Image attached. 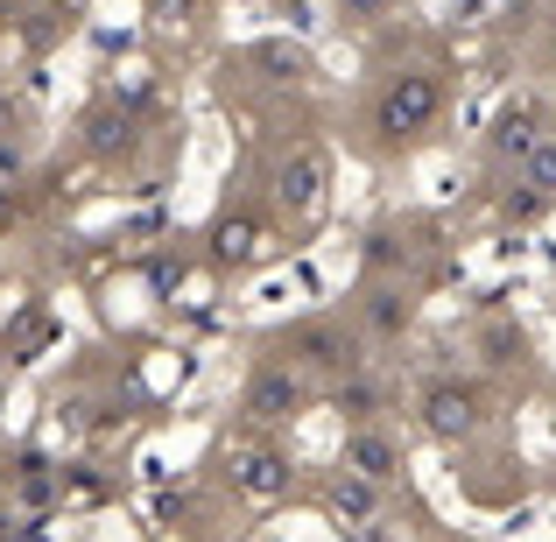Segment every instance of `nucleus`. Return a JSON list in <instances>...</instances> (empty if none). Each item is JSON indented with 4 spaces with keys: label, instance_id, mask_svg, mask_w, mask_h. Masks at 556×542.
<instances>
[{
    "label": "nucleus",
    "instance_id": "1",
    "mask_svg": "<svg viewBox=\"0 0 556 542\" xmlns=\"http://www.w3.org/2000/svg\"><path fill=\"white\" fill-rule=\"evenodd\" d=\"M437 106H444V92H437V78H422V71H408L402 85H388L380 92V135H394V141H408V135H422V127L437 121Z\"/></svg>",
    "mask_w": 556,
    "mask_h": 542
},
{
    "label": "nucleus",
    "instance_id": "2",
    "mask_svg": "<svg viewBox=\"0 0 556 542\" xmlns=\"http://www.w3.org/2000/svg\"><path fill=\"white\" fill-rule=\"evenodd\" d=\"M493 141H501V155H515V163H521L535 141H549V113L535 106V99H521V106L501 113V135H493Z\"/></svg>",
    "mask_w": 556,
    "mask_h": 542
},
{
    "label": "nucleus",
    "instance_id": "3",
    "mask_svg": "<svg viewBox=\"0 0 556 542\" xmlns=\"http://www.w3.org/2000/svg\"><path fill=\"white\" fill-rule=\"evenodd\" d=\"M472 423H479L472 388H437V394H430V430H437V437H465Z\"/></svg>",
    "mask_w": 556,
    "mask_h": 542
},
{
    "label": "nucleus",
    "instance_id": "4",
    "mask_svg": "<svg viewBox=\"0 0 556 542\" xmlns=\"http://www.w3.org/2000/svg\"><path fill=\"white\" fill-rule=\"evenodd\" d=\"M345 465H353L359 479H388V472H394V444L367 430V437H353V444H345Z\"/></svg>",
    "mask_w": 556,
    "mask_h": 542
},
{
    "label": "nucleus",
    "instance_id": "5",
    "mask_svg": "<svg viewBox=\"0 0 556 542\" xmlns=\"http://www.w3.org/2000/svg\"><path fill=\"white\" fill-rule=\"evenodd\" d=\"M247 402H254V416H289V408L303 402V388H296V380H289V374H261Z\"/></svg>",
    "mask_w": 556,
    "mask_h": 542
},
{
    "label": "nucleus",
    "instance_id": "6",
    "mask_svg": "<svg viewBox=\"0 0 556 542\" xmlns=\"http://www.w3.org/2000/svg\"><path fill=\"white\" fill-rule=\"evenodd\" d=\"M317 184H325V155H296V163L282 169V198H289V204H311Z\"/></svg>",
    "mask_w": 556,
    "mask_h": 542
},
{
    "label": "nucleus",
    "instance_id": "7",
    "mask_svg": "<svg viewBox=\"0 0 556 542\" xmlns=\"http://www.w3.org/2000/svg\"><path fill=\"white\" fill-rule=\"evenodd\" d=\"M521 177H529L535 198H556V135H549V141H535V149L521 155Z\"/></svg>",
    "mask_w": 556,
    "mask_h": 542
},
{
    "label": "nucleus",
    "instance_id": "8",
    "mask_svg": "<svg viewBox=\"0 0 556 542\" xmlns=\"http://www.w3.org/2000/svg\"><path fill=\"white\" fill-rule=\"evenodd\" d=\"M247 487H254V493H275V487H282V472H275V458H247Z\"/></svg>",
    "mask_w": 556,
    "mask_h": 542
},
{
    "label": "nucleus",
    "instance_id": "9",
    "mask_svg": "<svg viewBox=\"0 0 556 542\" xmlns=\"http://www.w3.org/2000/svg\"><path fill=\"white\" fill-rule=\"evenodd\" d=\"M339 507H345V515H359V521H367V515H374V493H367V487H339Z\"/></svg>",
    "mask_w": 556,
    "mask_h": 542
},
{
    "label": "nucleus",
    "instance_id": "10",
    "mask_svg": "<svg viewBox=\"0 0 556 542\" xmlns=\"http://www.w3.org/2000/svg\"><path fill=\"white\" fill-rule=\"evenodd\" d=\"M339 8H345V14H353V22H374V14H380V8H388V0H339Z\"/></svg>",
    "mask_w": 556,
    "mask_h": 542
}]
</instances>
